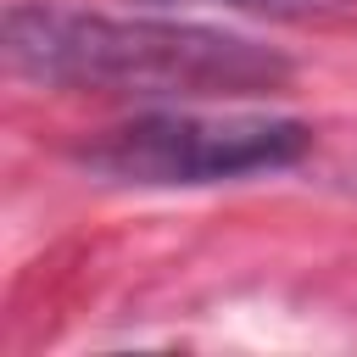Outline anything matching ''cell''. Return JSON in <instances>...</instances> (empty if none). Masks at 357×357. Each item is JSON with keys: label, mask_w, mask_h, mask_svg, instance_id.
<instances>
[{"label": "cell", "mask_w": 357, "mask_h": 357, "mask_svg": "<svg viewBox=\"0 0 357 357\" xmlns=\"http://www.w3.org/2000/svg\"><path fill=\"white\" fill-rule=\"evenodd\" d=\"M6 61L22 78L156 95V100H223L290 84V56L245 33L167 22V17H100L56 0H17L6 11Z\"/></svg>", "instance_id": "6da1fadb"}, {"label": "cell", "mask_w": 357, "mask_h": 357, "mask_svg": "<svg viewBox=\"0 0 357 357\" xmlns=\"http://www.w3.org/2000/svg\"><path fill=\"white\" fill-rule=\"evenodd\" d=\"M312 145V128L296 117L268 112H151L134 123L106 128L78 151V162L112 184L139 190H190V184H223L245 173H273L301 162Z\"/></svg>", "instance_id": "7a4b0ae2"}, {"label": "cell", "mask_w": 357, "mask_h": 357, "mask_svg": "<svg viewBox=\"0 0 357 357\" xmlns=\"http://www.w3.org/2000/svg\"><path fill=\"white\" fill-rule=\"evenodd\" d=\"M145 6H184V0H145ZM201 6L268 11V17H312V11H340V6H351V0H201Z\"/></svg>", "instance_id": "3957f363"}]
</instances>
